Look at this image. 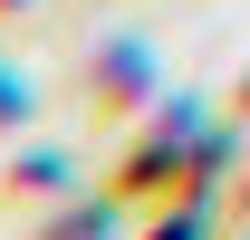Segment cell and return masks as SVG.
<instances>
[{
  "label": "cell",
  "instance_id": "3957f363",
  "mask_svg": "<svg viewBox=\"0 0 250 240\" xmlns=\"http://www.w3.org/2000/svg\"><path fill=\"white\" fill-rule=\"evenodd\" d=\"M0 10H20V0H0Z\"/></svg>",
  "mask_w": 250,
  "mask_h": 240
},
{
  "label": "cell",
  "instance_id": "7a4b0ae2",
  "mask_svg": "<svg viewBox=\"0 0 250 240\" xmlns=\"http://www.w3.org/2000/svg\"><path fill=\"white\" fill-rule=\"evenodd\" d=\"M154 240H202V231H192V221H164V231H154Z\"/></svg>",
  "mask_w": 250,
  "mask_h": 240
},
{
  "label": "cell",
  "instance_id": "6da1fadb",
  "mask_svg": "<svg viewBox=\"0 0 250 240\" xmlns=\"http://www.w3.org/2000/svg\"><path fill=\"white\" fill-rule=\"evenodd\" d=\"M29 116V87H20V77H10V67H0V135H10V125Z\"/></svg>",
  "mask_w": 250,
  "mask_h": 240
}]
</instances>
